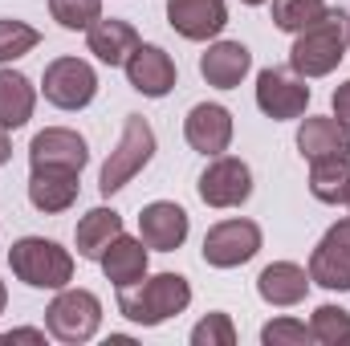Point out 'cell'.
<instances>
[{
    "label": "cell",
    "instance_id": "cell-1",
    "mask_svg": "<svg viewBox=\"0 0 350 346\" xmlns=\"http://www.w3.org/2000/svg\"><path fill=\"white\" fill-rule=\"evenodd\" d=\"M187 306H191V285L179 273H155L118 289V314L131 318L135 326H163Z\"/></svg>",
    "mask_w": 350,
    "mask_h": 346
},
{
    "label": "cell",
    "instance_id": "cell-2",
    "mask_svg": "<svg viewBox=\"0 0 350 346\" xmlns=\"http://www.w3.org/2000/svg\"><path fill=\"white\" fill-rule=\"evenodd\" d=\"M347 45H350V16L342 8H326V16L318 25L297 33L293 49H289V66H293L297 78H326L342 66Z\"/></svg>",
    "mask_w": 350,
    "mask_h": 346
},
{
    "label": "cell",
    "instance_id": "cell-3",
    "mask_svg": "<svg viewBox=\"0 0 350 346\" xmlns=\"http://www.w3.org/2000/svg\"><path fill=\"white\" fill-rule=\"evenodd\" d=\"M8 265L33 289H66L74 281V257L45 237H21L8 249Z\"/></svg>",
    "mask_w": 350,
    "mask_h": 346
},
{
    "label": "cell",
    "instance_id": "cell-4",
    "mask_svg": "<svg viewBox=\"0 0 350 346\" xmlns=\"http://www.w3.org/2000/svg\"><path fill=\"white\" fill-rule=\"evenodd\" d=\"M151 155H155V131H151V122H147L143 114H126L122 135H118V147H114L110 159L102 163V179H98L102 196L122 191L135 175L151 163Z\"/></svg>",
    "mask_w": 350,
    "mask_h": 346
},
{
    "label": "cell",
    "instance_id": "cell-5",
    "mask_svg": "<svg viewBox=\"0 0 350 346\" xmlns=\"http://www.w3.org/2000/svg\"><path fill=\"white\" fill-rule=\"evenodd\" d=\"M45 326L57 343L66 346H78V343H90L102 326V302L90 293V289H57V297L49 302L45 310Z\"/></svg>",
    "mask_w": 350,
    "mask_h": 346
},
{
    "label": "cell",
    "instance_id": "cell-6",
    "mask_svg": "<svg viewBox=\"0 0 350 346\" xmlns=\"http://www.w3.org/2000/svg\"><path fill=\"white\" fill-rule=\"evenodd\" d=\"M41 90H45V102H53L57 110H82L98 94V74L82 57H57L45 66Z\"/></svg>",
    "mask_w": 350,
    "mask_h": 346
},
{
    "label": "cell",
    "instance_id": "cell-7",
    "mask_svg": "<svg viewBox=\"0 0 350 346\" xmlns=\"http://www.w3.org/2000/svg\"><path fill=\"white\" fill-rule=\"evenodd\" d=\"M257 253H261V228L253 220H245V216L220 220L204 237V261L212 269H237V265L253 261Z\"/></svg>",
    "mask_w": 350,
    "mask_h": 346
},
{
    "label": "cell",
    "instance_id": "cell-8",
    "mask_svg": "<svg viewBox=\"0 0 350 346\" xmlns=\"http://www.w3.org/2000/svg\"><path fill=\"white\" fill-rule=\"evenodd\" d=\"M196 191L208 208H241L253 196V172H249V163H241L232 155H212Z\"/></svg>",
    "mask_w": 350,
    "mask_h": 346
},
{
    "label": "cell",
    "instance_id": "cell-9",
    "mask_svg": "<svg viewBox=\"0 0 350 346\" xmlns=\"http://www.w3.org/2000/svg\"><path fill=\"white\" fill-rule=\"evenodd\" d=\"M257 106H261V114L277 118V122L301 118L306 106H310V86H306V78H297V74L261 70V74H257Z\"/></svg>",
    "mask_w": 350,
    "mask_h": 346
},
{
    "label": "cell",
    "instance_id": "cell-10",
    "mask_svg": "<svg viewBox=\"0 0 350 346\" xmlns=\"http://www.w3.org/2000/svg\"><path fill=\"white\" fill-rule=\"evenodd\" d=\"M29 163L33 168H70V172H82L90 163V147H86V139L78 131H70V127H45L29 143Z\"/></svg>",
    "mask_w": 350,
    "mask_h": 346
},
{
    "label": "cell",
    "instance_id": "cell-11",
    "mask_svg": "<svg viewBox=\"0 0 350 346\" xmlns=\"http://www.w3.org/2000/svg\"><path fill=\"white\" fill-rule=\"evenodd\" d=\"M183 139L200 155H224L232 143V114L220 102H200L183 118Z\"/></svg>",
    "mask_w": 350,
    "mask_h": 346
},
{
    "label": "cell",
    "instance_id": "cell-12",
    "mask_svg": "<svg viewBox=\"0 0 350 346\" xmlns=\"http://www.w3.org/2000/svg\"><path fill=\"white\" fill-rule=\"evenodd\" d=\"M126 78H131V86L139 90L143 98H167L175 90L172 53L159 49V45H143V41H139V49L126 57Z\"/></svg>",
    "mask_w": 350,
    "mask_h": 346
},
{
    "label": "cell",
    "instance_id": "cell-13",
    "mask_svg": "<svg viewBox=\"0 0 350 346\" xmlns=\"http://www.w3.org/2000/svg\"><path fill=\"white\" fill-rule=\"evenodd\" d=\"M167 21L187 41H212L228 25L224 0H167Z\"/></svg>",
    "mask_w": 350,
    "mask_h": 346
},
{
    "label": "cell",
    "instance_id": "cell-14",
    "mask_svg": "<svg viewBox=\"0 0 350 346\" xmlns=\"http://www.w3.org/2000/svg\"><path fill=\"white\" fill-rule=\"evenodd\" d=\"M139 237H143V245L155 249V253H175V249L187 241V212H183L179 204H172V200L147 204L143 216H139Z\"/></svg>",
    "mask_w": 350,
    "mask_h": 346
},
{
    "label": "cell",
    "instance_id": "cell-15",
    "mask_svg": "<svg viewBox=\"0 0 350 346\" xmlns=\"http://www.w3.org/2000/svg\"><path fill=\"white\" fill-rule=\"evenodd\" d=\"M249 70H253V53L241 41H216L200 53V74L216 90H237Z\"/></svg>",
    "mask_w": 350,
    "mask_h": 346
},
{
    "label": "cell",
    "instance_id": "cell-16",
    "mask_svg": "<svg viewBox=\"0 0 350 346\" xmlns=\"http://www.w3.org/2000/svg\"><path fill=\"white\" fill-rule=\"evenodd\" d=\"M78 175L82 172H70V168H33V175H29V204L37 212H45V216L74 208L78 187H82Z\"/></svg>",
    "mask_w": 350,
    "mask_h": 346
},
{
    "label": "cell",
    "instance_id": "cell-17",
    "mask_svg": "<svg viewBox=\"0 0 350 346\" xmlns=\"http://www.w3.org/2000/svg\"><path fill=\"white\" fill-rule=\"evenodd\" d=\"M310 269H301V265H293V261H273V265H265L261 277H257V293H261L269 306H297V302H306V293H310Z\"/></svg>",
    "mask_w": 350,
    "mask_h": 346
},
{
    "label": "cell",
    "instance_id": "cell-18",
    "mask_svg": "<svg viewBox=\"0 0 350 346\" xmlns=\"http://www.w3.org/2000/svg\"><path fill=\"white\" fill-rule=\"evenodd\" d=\"M86 45L90 53L102 62V66H126V57L139 49V33H135V25L131 21H94L86 29Z\"/></svg>",
    "mask_w": 350,
    "mask_h": 346
},
{
    "label": "cell",
    "instance_id": "cell-19",
    "mask_svg": "<svg viewBox=\"0 0 350 346\" xmlns=\"http://www.w3.org/2000/svg\"><path fill=\"white\" fill-rule=\"evenodd\" d=\"M297 151L310 163L330 155H350V127L342 118H306L297 127Z\"/></svg>",
    "mask_w": 350,
    "mask_h": 346
},
{
    "label": "cell",
    "instance_id": "cell-20",
    "mask_svg": "<svg viewBox=\"0 0 350 346\" xmlns=\"http://www.w3.org/2000/svg\"><path fill=\"white\" fill-rule=\"evenodd\" d=\"M98 265H102V273H106V281H110L114 289L143 281V277H147V245H143V237H139V241L126 237V232L114 237Z\"/></svg>",
    "mask_w": 350,
    "mask_h": 346
},
{
    "label": "cell",
    "instance_id": "cell-21",
    "mask_svg": "<svg viewBox=\"0 0 350 346\" xmlns=\"http://www.w3.org/2000/svg\"><path fill=\"white\" fill-rule=\"evenodd\" d=\"M310 281L322 289H338L350 293V249L342 241H334L330 232L318 241V249L310 253Z\"/></svg>",
    "mask_w": 350,
    "mask_h": 346
},
{
    "label": "cell",
    "instance_id": "cell-22",
    "mask_svg": "<svg viewBox=\"0 0 350 346\" xmlns=\"http://www.w3.org/2000/svg\"><path fill=\"white\" fill-rule=\"evenodd\" d=\"M114 237H122V216H118L114 208H90L86 216L78 220V232H74V241H78V257L102 261V253L110 249Z\"/></svg>",
    "mask_w": 350,
    "mask_h": 346
},
{
    "label": "cell",
    "instance_id": "cell-23",
    "mask_svg": "<svg viewBox=\"0 0 350 346\" xmlns=\"http://www.w3.org/2000/svg\"><path fill=\"white\" fill-rule=\"evenodd\" d=\"M33 106H37V86L16 70H0V127L4 131L25 127L33 118Z\"/></svg>",
    "mask_w": 350,
    "mask_h": 346
},
{
    "label": "cell",
    "instance_id": "cell-24",
    "mask_svg": "<svg viewBox=\"0 0 350 346\" xmlns=\"http://www.w3.org/2000/svg\"><path fill=\"white\" fill-rule=\"evenodd\" d=\"M310 191L322 204H347L350 200V155H330L310 163Z\"/></svg>",
    "mask_w": 350,
    "mask_h": 346
},
{
    "label": "cell",
    "instance_id": "cell-25",
    "mask_svg": "<svg viewBox=\"0 0 350 346\" xmlns=\"http://www.w3.org/2000/svg\"><path fill=\"white\" fill-rule=\"evenodd\" d=\"M326 0H273V25L281 33H306L310 25H318L326 16Z\"/></svg>",
    "mask_w": 350,
    "mask_h": 346
},
{
    "label": "cell",
    "instance_id": "cell-26",
    "mask_svg": "<svg viewBox=\"0 0 350 346\" xmlns=\"http://www.w3.org/2000/svg\"><path fill=\"white\" fill-rule=\"evenodd\" d=\"M310 334L322 346H350V310L342 306H318L310 318Z\"/></svg>",
    "mask_w": 350,
    "mask_h": 346
},
{
    "label": "cell",
    "instance_id": "cell-27",
    "mask_svg": "<svg viewBox=\"0 0 350 346\" xmlns=\"http://www.w3.org/2000/svg\"><path fill=\"white\" fill-rule=\"evenodd\" d=\"M37 45H41V33L33 25H25V21H0V66L33 53Z\"/></svg>",
    "mask_w": 350,
    "mask_h": 346
},
{
    "label": "cell",
    "instance_id": "cell-28",
    "mask_svg": "<svg viewBox=\"0 0 350 346\" xmlns=\"http://www.w3.org/2000/svg\"><path fill=\"white\" fill-rule=\"evenodd\" d=\"M49 12L62 29L78 33V29H90L102 16V0H49Z\"/></svg>",
    "mask_w": 350,
    "mask_h": 346
},
{
    "label": "cell",
    "instance_id": "cell-29",
    "mask_svg": "<svg viewBox=\"0 0 350 346\" xmlns=\"http://www.w3.org/2000/svg\"><path fill=\"white\" fill-rule=\"evenodd\" d=\"M191 346H237V326L228 314H208L204 322H196Z\"/></svg>",
    "mask_w": 350,
    "mask_h": 346
},
{
    "label": "cell",
    "instance_id": "cell-30",
    "mask_svg": "<svg viewBox=\"0 0 350 346\" xmlns=\"http://www.w3.org/2000/svg\"><path fill=\"white\" fill-rule=\"evenodd\" d=\"M261 343L265 346H306V343H314V334L297 318H273L261 330Z\"/></svg>",
    "mask_w": 350,
    "mask_h": 346
},
{
    "label": "cell",
    "instance_id": "cell-31",
    "mask_svg": "<svg viewBox=\"0 0 350 346\" xmlns=\"http://www.w3.org/2000/svg\"><path fill=\"white\" fill-rule=\"evenodd\" d=\"M334 118H342V122L350 127V78L334 90Z\"/></svg>",
    "mask_w": 350,
    "mask_h": 346
},
{
    "label": "cell",
    "instance_id": "cell-32",
    "mask_svg": "<svg viewBox=\"0 0 350 346\" xmlns=\"http://www.w3.org/2000/svg\"><path fill=\"white\" fill-rule=\"evenodd\" d=\"M4 343H45V334L41 330H12V334H4Z\"/></svg>",
    "mask_w": 350,
    "mask_h": 346
},
{
    "label": "cell",
    "instance_id": "cell-33",
    "mask_svg": "<svg viewBox=\"0 0 350 346\" xmlns=\"http://www.w3.org/2000/svg\"><path fill=\"white\" fill-rule=\"evenodd\" d=\"M330 237H334V241H342V245L350 249V216H347V220H338V224L330 228Z\"/></svg>",
    "mask_w": 350,
    "mask_h": 346
},
{
    "label": "cell",
    "instance_id": "cell-34",
    "mask_svg": "<svg viewBox=\"0 0 350 346\" xmlns=\"http://www.w3.org/2000/svg\"><path fill=\"white\" fill-rule=\"evenodd\" d=\"M8 155H12V139H8V131L0 127V168L8 163Z\"/></svg>",
    "mask_w": 350,
    "mask_h": 346
},
{
    "label": "cell",
    "instance_id": "cell-35",
    "mask_svg": "<svg viewBox=\"0 0 350 346\" xmlns=\"http://www.w3.org/2000/svg\"><path fill=\"white\" fill-rule=\"evenodd\" d=\"M4 302H8V289H4V281H0V314H4Z\"/></svg>",
    "mask_w": 350,
    "mask_h": 346
},
{
    "label": "cell",
    "instance_id": "cell-36",
    "mask_svg": "<svg viewBox=\"0 0 350 346\" xmlns=\"http://www.w3.org/2000/svg\"><path fill=\"white\" fill-rule=\"evenodd\" d=\"M245 4H265V0H245Z\"/></svg>",
    "mask_w": 350,
    "mask_h": 346
},
{
    "label": "cell",
    "instance_id": "cell-37",
    "mask_svg": "<svg viewBox=\"0 0 350 346\" xmlns=\"http://www.w3.org/2000/svg\"><path fill=\"white\" fill-rule=\"evenodd\" d=\"M347 204H350V200H347Z\"/></svg>",
    "mask_w": 350,
    "mask_h": 346
}]
</instances>
